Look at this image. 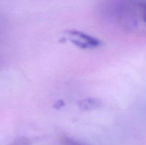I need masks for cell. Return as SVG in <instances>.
I'll return each mask as SVG.
<instances>
[{"label": "cell", "mask_w": 146, "mask_h": 145, "mask_svg": "<svg viewBox=\"0 0 146 145\" xmlns=\"http://www.w3.org/2000/svg\"><path fill=\"white\" fill-rule=\"evenodd\" d=\"M140 6H141V11L143 12V15L144 18L146 21V1H143V2L141 3Z\"/></svg>", "instance_id": "7a4b0ae2"}, {"label": "cell", "mask_w": 146, "mask_h": 145, "mask_svg": "<svg viewBox=\"0 0 146 145\" xmlns=\"http://www.w3.org/2000/svg\"><path fill=\"white\" fill-rule=\"evenodd\" d=\"M68 37L73 43L84 48H95L100 44L98 40L92 38L84 33L71 31L68 33Z\"/></svg>", "instance_id": "6da1fadb"}]
</instances>
